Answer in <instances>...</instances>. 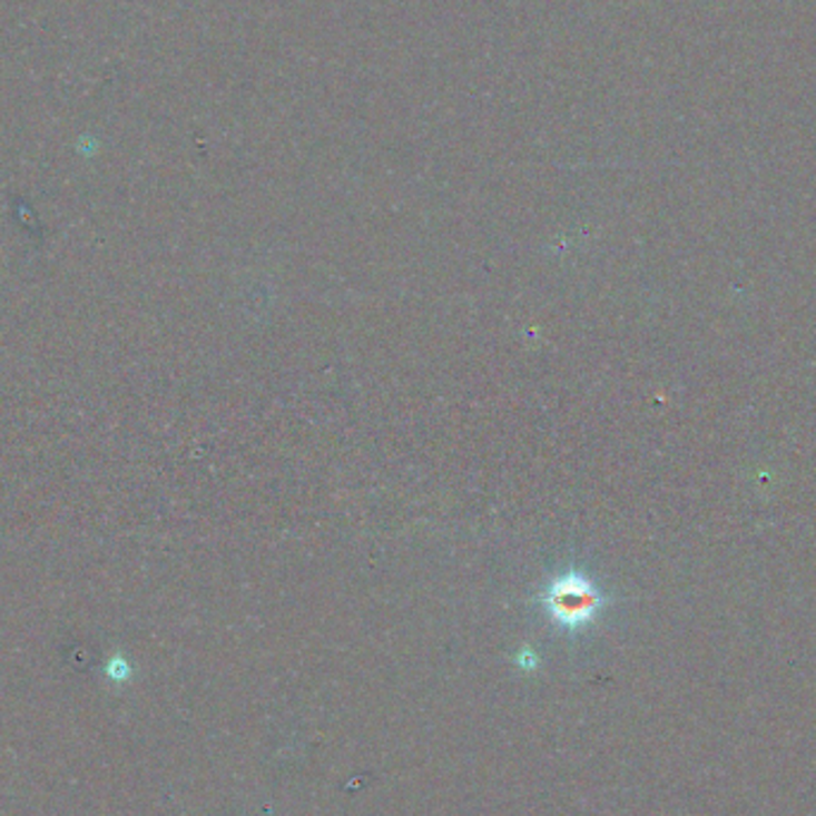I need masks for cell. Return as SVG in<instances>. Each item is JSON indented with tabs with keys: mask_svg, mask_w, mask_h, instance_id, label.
<instances>
[{
	"mask_svg": "<svg viewBox=\"0 0 816 816\" xmlns=\"http://www.w3.org/2000/svg\"><path fill=\"white\" fill-rule=\"evenodd\" d=\"M542 602L554 623L578 630L594 619L604 604V597L594 588L592 580L578 571H569L549 582Z\"/></svg>",
	"mask_w": 816,
	"mask_h": 816,
	"instance_id": "6da1fadb",
	"label": "cell"
},
{
	"mask_svg": "<svg viewBox=\"0 0 816 816\" xmlns=\"http://www.w3.org/2000/svg\"><path fill=\"white\" fill-rule=\"evenodd\" d=\"M108 674L115 678V680H125L127 676H129V669H127V663L125 661H120V659H115V661H110V669H108Z\"/></svg>",
	"mask_w": 816,
	"mask_h": 816,
	"instance_id": "7a4b0ae2",
	"label": "cell"
}]
</instances>
